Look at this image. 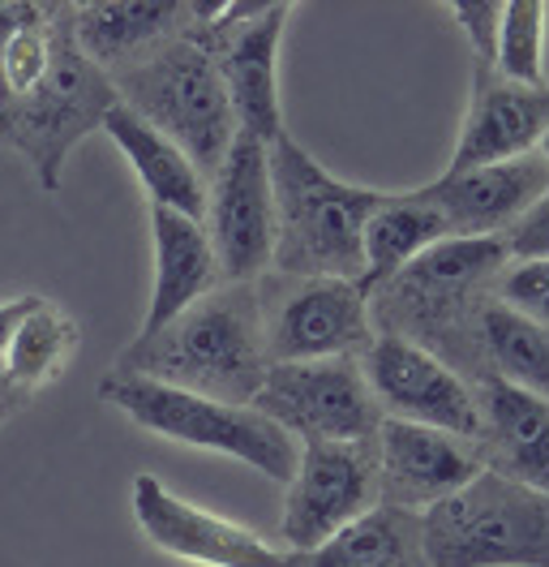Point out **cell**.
<instances>
[{"instance_id": "cell-26", "label": "cell", "mask_w": 549, "mask_h": 567, "mask_svg": "<svg viewBox=\"0 0 549 567\" xmlns=\"http://www.w3.org/2000/svg\"><path fill=\"white\" fill-rule=\"evenodd\" d=\"M546 4L541 0H503L494 73L515 86H546Z\"/></svg>"}, {"instance_id": "cell-22", "label": "cell", "mask_w": 549, "mask_h": 567, "mask_svg": "<svg viewBox=\"0 0 549 567\" xmlns=\"http://www.w3.org/2000/svg\"><path fill=\"white\" fill-rule=\"evenodd\" d=\"M438 241H450V228L416 189L386 194V203L370 215L365 237H361V258H365L361 288H365V297L377 292L386 280H395L408 262H416L425 249H434Z\"/></svg>"}, {"instance_id": "cell-5", "label": "cell", "mask_w": 549, "mask_h": 567, "mask_svg": "<svg viewBox=\"0 0 549 567\" xmlns=\"http://www.w3.org/2000/svg\"><path fill=\"white\" fill-rule=\"evenodd\" d=\"M100 395L134 425L159 434V439H172L180 447L232 456V461L249 464L253 473L283 482V486L297 473L301 443H292L279 425L267 422L249 404H224L210 395H194V391L168 388L155 379L116 374V370L100 383Z\"/></svg>"}, {"instance_id": "cell-1", "label": "cell", "mask_w": 549, "mask_h": 567, "mask_svg": "<svg viewBox=\"0 0 549 567\" xmlns=\"http://www.w3.org/2000/svg\"><path fill=\"white\" fill-rule=\"evenodd\" d=\"M112 370L224 404H249L267 374L258 284H219L155 336H134Z\"/></svg>"}, {"instance_id": "cell-2", "label": "cell", "mask_w": 549, "mask_h": 567, "mask_svg": "<svg viewBox=\"0 0 549 567\" xmlns=\"http://www.w3.org/2000/svg\"><path fill=\"white\" fill-rule=\"evenodd\" d=\"M271 198L274 276L361 284V237L370 215L386 203V189L340 181L283 130L271 142Z\"/></svg>"}, {"instance_id": "cell-15", "label": "cell", "mask_w": 549, "mask_h": 567, "mask_svg": "<svg viewBox=\"0 0 549 567\" xmlns=\"http://www.w3.org/2000/svg\"><path fill=\"white\" fill-rule=\"evenodd\" d=\"M374 468H377V507L425 516L434 503L464 491L480 473L477 447L429 430L382 417L374 430Z\"/></svg>"}, {"instance_id": "cell-28", "label": "cell", "mask_w": 549, "mask_h": 567, "mask_svg": "<svg viewBox=\"0 0 549 567\" xmlns=\"http://www.w3.org/2000/svg\"><path fill=\"white\" fill-rule=\"evenodd\" d=\"M446 13L455 18V27L464 31V39H468V48H473V65H489V70H494L503 0H455V4H446Z\"/></svg>"}, {"instance_id": "cell-4", "label": "cell", "mask_w": 549, "mask_h": 567, "mask_svg": "<svg viewBox=\"0 0 549 567\" xmlns=\"http://www.w3.org/2000/svg\"><path fill=\"white\" fill-rule=\"evenodd\" d=\"M507 267V249L498 237H450L425 249L395 280L370 292L374 331L404 336L446 361L455 340L473 344L477 306L489 297L494 276ZM480 374V370H477Z\"/></svg>"}, {"instance_id": "cell-7", "label": "cell", "mask_w": 549, "mask_h": 567, "mask_svg": "<svg viewBox=\"0 0 549 567\" xmlns=\"http://www.w3.org/2000/svg\"><path fill=\"white\" fill-rule=\"evenodd\" d=\"M121 104L112 78L91 65L73 39V9L52 65L31 91L0 104V151H18L43 194H61L69 151L95 134L103 116Z\"/></svg>"}, {"instance_id": "cell-12", "label": "cell", "mask_w": 549, "mask_h": 567, "mask_svg": "<svg viewBox=\"0 0 549 567\" xmlns=\"http://www.w3.org/2000/svg\"><path fill=\"white\" fill-rule=\"evenodd\" d=\"M365 388L374 395L377 413L391 422L429 425L455 434L464 443L477 439V395L473 383L450 370L443 357L412 344L404 336H382L377 331L374 344L356 357Z\"/></svg>"}, {"instance_id": "cell-11", "label": "cell", "mask_w": 549, "mask_h": 567, "mask_svg": "<svg viewBox=\"0 0 549 567\" xmlns=\"http://www.w3.org/2000/svg\"><path fill=\"white\" fill-rule=\"evenodd\" d=\"M203 228L219 262L224 284H258L271 271L274 198H271V146L237 134L224 164L206 185Z\"/></svg>"}, {"instance_id": "cell-21", "label": "cell", "mask_w": 549, "mask_h": 567, "mask_svg": "<svg viewBox=\"0 0 549 567\" xmlns=\"http://www.w3.org/2000/svg\"><path fill=\"white\" fill-rule=\"evenodd\" d=\"M107 138L116 142V151L125 155V164L134 168V177L142 181L151 207H164L185 219L206 215V177L189 164V155L168 142L159 130H151L137 112H130L125 104H116L100 125Z\"/></svg>"}, {"instance_id": "cell-9", "label": "cell", "mask_w": 549, "mask_h": 567, "mask_svg": "<svg viewBox=\"0 0 549 567\" xmlns=\"http://www.w3.org/2000/svg\"><path fill=\"white\" fill-rule=\"evenodd\" d=\"M249 409L279 425L292 443H356L374 439L382 422L356 357L267 365Z\"/></svg>"}, {"instance_id": "cell-16", "label": "cell", "mask_w": 549, "mask_h": 567, "mask_svg": "<svg viewBox=\"0 0 549 567\" xmlns=\"http://www.w3.org/2000/svg\"><path fill=\"white\" fill-rule=\"evenodd\" d=\"M549 95L546 86H515L507 78L473 65V95L459 125V138L443 173H473L489 164H511L524 155H537L546 142Z\"/></svg>"}, {"instance_id": "cell-30", "label": "cell", "mask_w": 549, "mask_h": 567, "mask_svg": "<svg viewBox=\"0 0 549 567\" xmlns=\"http://www.w3.org/2000/svg\"><path fill=\"white\" fill-rule=\"evenodd\" d=\"M43 306V297H9V301H0V357H4V349L13 344V336H18V327L31 319L34 310Z\"/></svg>"}, {"instance_id": "cell-20", "label": "cell", "mask_w": 549, "mask_h": 567, "mask_svg": "<svg viewBox=\"0 0 549 567\" xmlns=\"http://www.w3.org/2000/svg\"><path fill=\"white\" fill-rule=\"evenodd\" d=\"M151 241H155V284H151V306L137 336H155L176 315H185L194 301L219 288V262L210 237L198 219H185L164 207H151Z\"/></svg>"}, {"instance_id": "cell-29", "label": "cell", "mask_w": 549, "mask_h": 567, "mask_svg": "<svg viewBox=\"0 0 549 567\" xmlns=\"http://www.w3.org/2000/svg\"><path fill=\"white\" fill-rule=\"evenodd\" d=\"M498 246L507 249V262H537L549 249V198H537L528 212H519L498 233Z\"/></svg>"}, {"instance_id": "cell-17", "label": "cell", "mask_w": 549, "mask_h": 567, "mask_svg": "<svg viewBox=\"0 0 549 567\" xmlns=\"http://www.w3.org/2000/svg\"><path fill=\"white\" fill-rule=\"evenodd\" d=\"M416 194L443 215L450 237H498L515 215L528 212L537 198H549L546 151L473 173H443Z\"/></svg>"}, {"instance_id": "cell-3", "label": "cell", "mask_w": 549, "mask_h": 567, "mask_svg": "<svg viewBox=\"0 0 549 567\" xmlns=\"http://www.w3.org/2000/svg\"><path fill=\"white\" fill-rule=\"evenodd\" d=\"M112 86L121 104L168 142H176L203 177H215V168L224 164L237 138V116L228 104L215 52L189 27L164 48H155L151 56H142L137 65L112 73Z\"/></svg>"}, {"instance_id": "cell-24", "label": "cell", "mask_w": 549, "mask_h": 567, "mask_svg": "<svg viewBox=\"0 0 549 567\" xmlns=\"http://www.w3.org/2000/svg\"><path fill=\"white\" fill-rule=\"evenodd\" d=\"M283 567H429L421 546V516L374 507L365 520L331 537L327 546L288 555Z\"/></svg>"}, {"instance_id": "cell-6", "label": "cell", "mask_w": 549, "mask_h": 567, "mask_svg": "<svg viewBox=\"0 0 549 567\" xmlns=\"http://www.w3.org/2000/svg\"><path fill=\"white\" fill-rule=\"evenodd\" d=\"M429 567H549V495L489 468L421 516Z\"/></svg>"}, {"instance_id": "cell-23", "label": "cell", "mask_w": 549, "mask_h": 567, "mask_svg": "<svg viewBox=\"0 0 549 567\" xmlns=\"http://www.w3.org/2000/svg\"><path fill=\"white\" fill-rule=\"evenodd\" d=\"M473 353H477V379L494 374L515 388L546 395L549 388V344L546 322H532L485 297L473 319Z\"/></svg>"}, {"instance_id": "cell-14", "label": "cell", "mask_w": 549, "mask_h": 567, "mask_svg": "<svg viewBox=\"0 0 549 567\" xmlns=\"http://www.w3.org/2000/svg\"><path fill=\"white\" fill-rule=\"evenodd\" d=\"M137 529L151 537L155 550H164L180 564L194 567H283V550L267 537L245 529L237 520H224L189 498L172 495L155 473H137L130 486Z\"/></svg>"}, {"instance_id": "cell-10", "label": "cell", "mask_w": 549, "mask_h": 567, "mask_svg": "<svg viewBox=\"0 0 549 567\" xmlns=\"http://www.w3.org/2000/svg\"><path fill=\"white\" fill-rule=\"evenodd\" d=\"M377 507L374 439L356 443H301L297 473L283 495L279 550L305 555L352 529Z\"/></svg>"}, {"instance_id": "cell-27", "label": "cell", "mask_w": 549, "mask_h": 567, "mask_svg": "<svg viewBox=\"0 0 549 567\" xmlns=\"http://www.w3.org/2000/svg\"><path fill=\"white\" fill-rule=\"evenodd\" d=\"M489 297L498 306H507L515 315L532 322H546L549 310V258H537V262H507L494 284H489Z\"/></svg>"}, {"instance_id": "cell-8", "label": "cell", "mask_w": 549, "mask_h": 567, "mask_svg": "<svg viewBox=\"0 0 549 567\" xmlns=\"http://www.w3.org/2000/svg\"><path fill=\"white\" fill-rule=\"evenodd\" d=\"M292 4H189V31L215 52L237 134L271 146L283 134L279 107V43Z\"/></svg>"}, {"instance_id": "cell-13", "label": "cell", "mask_w": 549, "mask_h": 567, "mask_svg": "<svg viewBox=\"0 0 549 567\" xmlns=\"http://www.w3.org/2000/svg\"><path fill=\"white\" fill-rule=\"evenodd\" d=\"M274 301H262V344L267 365L279 361H322L361 357L374 344V315L365 288L352 280H283Z\"/></svg>"}, {"instance_id": "cell-19", "label": "cell", "mask_w": 549, "mask_h": 567, "mask_svg": "<svg viewBox=\"0 0 549 567\" xmlns=\"http://www.w3.org/2000/svg\"><path fill=\"white\" fill-rule=\"evenodd\" d=\"M189 27V0H86L73 4V39L107 78L137 65Z\"/></svg>"}, {"instance_id": "cell-25", "label": "cell", "mask_w": 549, "mask_h": 567, "mask_svg": "<svg viewBox=\"0 0 549 567\" xmlns=\"http://www.w3.org/2000/svg\"><path fill=\"white\" fill-rule=\"evenodd\" d=\"M77 340H82L77 319L43 297V306L18 327L13 344L0 357V370H4L9 388L18 391V395H22V391L48 388V383L69 365V357L77 353Z\"/></svg>"}, {"instance_id": "cell-18", "label": "cell", "mask_w": 549, "mask_h": 567, "mask_svg": "<svg viewBox=\"0 0 549 567\" xmlns=\"http://www.w3.org/2000/svg\"><path fill=\"white\" fill-rule=\"evenodd\" d=\"M477 461L480 468L546 491L549 486V452H546V395L515 388L507 379L485 374L477 379Z\"/></svg>"}]
</instances>
